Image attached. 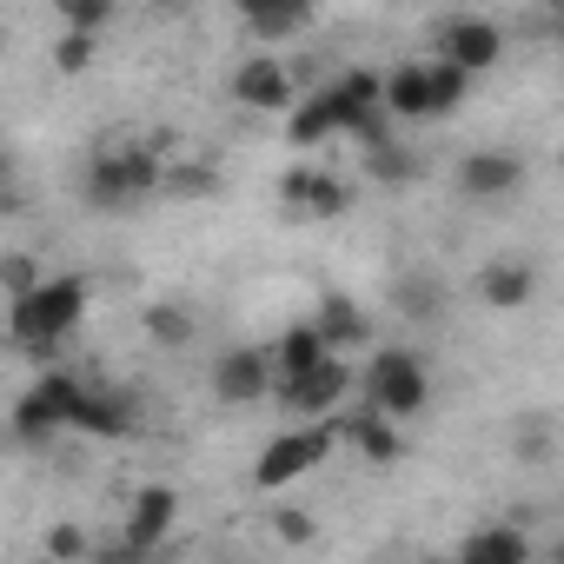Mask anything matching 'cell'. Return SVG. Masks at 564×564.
<instances>
[{
	"instance_id": "obj_1",
	"label": "cell",
	"mask_w": 564,
	"mask_h": 564,
	"mask_svg": "<svg viewBox=\"0 0 564 564\" xmlns=\"http://www.w3.org/2000/svg\"><path fill=\"white\" fill-rule=\"evenodd\" d=\"M80 313H87V279H41L34 293H21L14 300V313H8V333H14V346L21 352H54L74 326H80Z\"/></svg>"
},
{
	"instance_id": "obj_2",
	"label": "cell",
	"mask_w": 564,
	"mask_h": 564,
	"mask_svg": "<svg viewBox=\"0 0 564 564\" xmlns=\"http://www.w3.org/2000/svg\"><path fill=\"white\" fill-rule=\"evenodd\" d=\"M465 94H471V74L445 54L438 61H405V67L386 74V107L399 120H445V113L465 107Z\"/></svg>"
},
{
	"instance_id": "obj_3",
	"label": "cell",
	"mask_w": 564,
	"mask_h": 564,
	"mask_svg": "<svg viewBox=\"0 0 564 564\" xmlns=\"http://www.w3.org/2000/svg\"><path fill=\"white\" fill-rule=\"evenodd\" d=\"M153 193H166V160H160L153 140L147 147H107V153H94V166H87V206L120 213V206L153 199Z\"/></svg>"
},
{
	"instance_id": "obj_4",
	"label": "cell",
	"mask_w": 564,
	"mask_h": 564,
	"mask_svg": "<svg viewBox=\"0 0 564 564\" xmlns=\"http://www.w3.org/2000/svg\"><path fill=\"white\" fill-rule=\"evenodd\" d=\"M359 386H366V405L386 412V419H419V412L432 405V372H425L405 346L372 352V366H366Z\"/></svg>"
},
{
	"instance_id": "obj_5",
	"label": "cell",
	"mask_w": 564,
	"mask_h": 564,
	"mask_svg": "<svg viewBox=\"0 0 564 564\" xmlns=\"http://www.w3.org/2000/svg\"><path fill=\"white\" fill-rule=\"evenodd\" d=\"M80 379H67V372H41L28 392H21V405H14V438H28V445H41L47 432H61V425H74V412H80Z\"/></svg>"
},
{
	"instance_id": "obj_6",
	"label": "cell",
	"mask_w": 564,
	"mask_h": 564,
	"mask_svg": "<svg viewBox=\"0 0 564 564\" xmlns=\"http://www.w3.org/2000/svg\"><path fill=\"white\" fill-rule=\"evenodd\" d=\"M339 445V432L333 425H306V432H279L265 452H259V465H252V485L259 491H279V485H293V478H306L326 452Z\"/></svg>"
},
{
	"instance_id": "obj_7",
	"label": "cell",
	"mask_w": 564,
	"mask_h": 564,
	"mask_svg": "<svg viewBox=\"0 0 564 564\" xmlns=\"http://www.w3.org/2000/svg\"><path fill=\"white\" fill-rule=\"evenodd\" d=\"M265 392H279L272 346H232L213 359V399L219 405H265Z\"/></svg>"
},
{
	"instance_id": "obj_8",
	"label": "cell",
	"mask_w": 564,
	"mask_h": 564,
	"mask_svg": "<svg viewBox=\"0 0 564 564\" xmlns=\"http://www.w3.org/2000/svg\"><path fill=\"white\" fill-rule=\"evenodd\" d=\"M173 518H180V491H173V485H140L133 505H127V538L107 544L100 557H113V564H127V557H153L160 538L173 531Z\"/></svg>"
},
{
	"instance_id": "obj_9",
	"label": "cell",
	"mask_w": 564,
	"mask_h": 564,
	"mask_svg": "<svg viewBox=\"0 0 564 564\" xmlns=\"http://www.w3.org/2000/svg\"><path fill=\"white\" fill-rule=\"evenodd\" d=\"M346 386H352L346 359H339V352H326L319 366H306V372H286V379H279V405H293V412H306V419H326V412L346 399Z\"/></svg>"
},
{
	"instance_id": "obj_10",
	"label": "cell",
	"mask_w": 564,
	"mask_h": 564,
	"mask_svg": "<svg viewBox=\"0 0 564 564\" xmlns=\"http://www.w3.org/2000/svg\"><path fill=\"white\" fill-rule=\"evenodd\" d=\"M524 186V160L518 153H498V147H478L458 160V199L471 206H491V199H511Z\"/></svg>"
},
{
	"instance_id": "obj_11",
	"label": "cell",
	"mask_w": 564,
	"mask_h": 564,
	"mask_svg": "<svg viewBox=\"0 0 564 564\" xmlns=\"http://www.w3.org/2000/svg\"><path fill=\"white\" fill-rule=\"evenodd\" d=\"M438 54H445V61H458V67L478 80V74H491V67H498L505 34H498V21H485V14H458V21H445V28H438Z\"/></svg>"
},
{
	"instance_id": "obj_12",
	"label": "cell",
	"mask_w": 564,
	"mask_h": 564,
	"mask_svg": "<svg viewBox=\"0 0 564 564\" xmlns=\"http://www.w3.org/2000/svg\"><path fill=\"white\" fill-rule=\"evenodd\" d=\"M232 100L252 107V113H279V107H293V74L272 54H252V61L232 67Z\"/></svg>"
},
{
	"instance_id": "obj_13",
	"label": "cell",
	"mask_w": 564,
	"mask_h": 564,
	"mask_svg": "<svg viewBox=\"0 0 564 564\" xmlns=\"http://www.w3.org/2000/svg\"><path fill=\"white\" fill-rule=\"evenodd\" d=\"M478 300H485L491 313H524V306L538 300V265H524V259H491V265H478Z\"/></svg>"
},
{
	"instance_id": "obj_14",
	"label": "cell",
	"mask_w": 564,
	"mask_h": 564,
	"mask_svg": "<svg viewBox=\"0 0 564 564\" xmlns=\"http://www.w3.org/2000/svg\"><path fill=\"white\" fill-rule=\"evenodd\" d=\"M279 193H286V206H300V213H319V219H333V213H346V206H352L346 180H333V173H313V166H293L286 180H279Z\"/></svg>"
},
{
	"instance_id": "obj_15",
	"label": "cell",
	"mask_w": 564,
	"mask_h": 564,
	"mask_svg": "<svg viewBox=\"0 0 564 564\" xmlns=\"http://www.w3.org/2000/svg\"><path fill=\"white\" fill-rule=\"evenodd\" d=\"M232 8L259 41H293L313 21V0H232Z\"/></svg>"
},
{
	"instance_id": "obj_16",
	"label": "cell",
	"mask_w": 564,
	"mask_h": 564,
	"mask_svg": "<svg viewBox=\"0 0 564 564\" xmlns=\"http://www.w3.org/2000/svg\"><path fill=\"white\" fill-rule=\"evenodd\" d=\"M74 432H87V438H127V432H133V399H127L120 386H113V392H80Z\"/></svg>"
},
{
	"instance_id": "obj_17",
	"label": "cell",
	"mask_w": 564,
	"mask_h": 564,
	"mask_svg": "<svg viewBox=\"0 0 564 564\" xmlns=\"http://www.w3.org/2000/svg\"><path fill=\"white\" fill-rule=\"evenodd\" d=\"M458 557L465 564H524L531 557V538L518 524H478V531L458 538Z\"/></svg>"
},
{
	"instance_id": "obj_18",
	"label": "cell",
	"mask_w": 564,
	"mask_h": 564,
	"mask_svg": "<svg viewBox=\"0 0 564 564\" xmlns=\"http://www.w3.org/2000/svg\"><path fill=\"white\" fill-rule=\"evenodd\" d=\"M313 326H319V339H326L333 352H352V346H366V339H372L366 313H359L346 293H326V300H319V313H313Z\"/></svg>"
},
{
	"instance_id": "obj_19",
	"label": "cell",
	"mask_w": 564,
	"mask_h": 564,
	"mask_svg": "<svg viewBox=\"0 0 564 564\" xmlns=\"http://www.w3.org/2000/svg\"><path fill=\"white\" fill-rule=\"evenodd\" d=\"M392 425H399V419H386V412H372V405H366V412H359V419H352V445H359V452H366V458H372V465H392V458H399V452H405V445H399V432H392Z\"/></svg>"
},
{
	"instance_id": "obj_20",
	"label": "cell",
	"mask_w": 564,
	"mask_h": 564,
	"mask_svg": "<svg viewBox=\"0 0 564 564\" xmlns=\"http://www.w3.org/2000/svg\"><path fill=\"white\" fill-rule=\"evenodd\" d=\"M326 352H333V346L319 339V326H313V319H306V326H293L286 339L272 346V359H279V379H286V372H306V366H319Z\"/></svg>"
},
{
	"instance_id": "obj_21",
	"label": "cell",
	"mask_w": 564,
	"mask_h": 564,
	"mask_svg": "<svg viewBox=\"0 0 564 564\" xmlns=\"http://www.w3.org/2000/svg\"><path fill=\"white\" fill-rule=\"evenodd\" d=\"M333 133H339V107H333V94L306 100V107L293 113V127H286V140H293V147H319V140H333Z\"/></svg>"
},
{
	"instance_id": "obj_22",
	"label": "cell",
	"mask_w": 564,
	"mask_h": 564,
	"mask_svg": "<svg viewBox=\"0 0 564 564\" xmlns=\"http://www.w3.org/2000/svg\"><path fill=\"white\" fill-rule=\"evenodd\" d=\"M366 166H372V180H379V186H405V180H419V160H412L399 140L366 147Z\"/></svg>"
},
{
	"instance_id": "obj_23",
	"label": "cell",
	"mask_w": 564,
	"mask_h": 564,
	"mask_svg": "<svg viewBox=\"0 0 564 564\" xmlns=\"http://www.w3.org/2000/svg\"><path fill=\"white\" fill-rule=\"evenodd\" d=\"M140 326H147V333H153L160 346H173V352H180V346L193 339V313H186L180 300H160V306H147V319H140Z\"/></svg>"
},
{
	"instance_id": "obj_24",
	"label": "cell",
	"mask_w": 564,
	"mask_h": 564,
	"mask_svg": "<svg viewBox=\"0 0 564 564\" xmlns=\"http://www.w3.org/2000/svg\"><path fill=\"white\" fill-rule=\"evenodd\" d=\"M54 14L80 34H107L113 28V0H54Z\"/></svg>"
},
{
	"instance_id": "obj_25",
	"label": "cell",
	"mask_w": 564,
	"mask_h": 564,
	"mask_svg": "<svg viewBox=\"0 0 564 564\" xmlns=\"http://www.w3.org/2000/svg\"><path fill=\"white\" fill-rule=\"evenodd\" d=\"M94 41H100V34H80V28H67V34H61V47H54V67H61V74H80V67L94 61Z\"/></svg>"
},
{
	"instance_id": "obj_26",
	"label": "cell",
	"mask_w": 564,
	"mask_h": 564,
	"mask_svg": "<svg viewBox=\"0 0 564 564\" xmlns=\"http://www.w3.org/2000/svg\"><path fill=\"white\" fill-rule=\"evenodd\" d=\"M399 313H438V286H432V279H399Z\"/></svg>"
},
{
	"instance_id": "obj_27",
	"label": "cell",
	"mask_w": 564,
	"mask_h": 564,
	"mask_svg": "<svg viewBox=\"0 0 564 564\" xmlns=\"http://www.w3.org/2000/svg\"><path fill=\"white\" fill-rule=\"evenodd\" d=\"M47 557H61V564H74V557H87V538H80L74 524H61V531H47Z\"/></svg>"
},
{
	"instance_id": "obj_28",
	"label": "cell",
	"mask_w": 564,
	"mask_h": 564,
	"mask_svg": "<svg viewBox=\"0 0 564 564\" xmlns=\"http://www.w3.org/2000/svg\"><path fill=\"white\" fill-rule=\"evenodd\" d=\"M279 538H286V544H313V538H319V524H313V518H300V511H279Z\"/></svg>"
},
{
	"instance_id": "obj_29",
	"label": "cell",
	"mask_w": 564,
	"mask_h": 564,
	"mask_svg": "<svg viewBox=\"0 0 564 564\" xmlns=\"http://www.w3.org/2000/svg\"><path fill=\"white\" fill-rule=\"evenodd\" d=\"M41 279H34V265L28 259H8V300H21V293H34Z\"/></svg>"
},
{
	"instance_id": "obj_30",
	"label": "cell",
	"mask_w": 564,
	"mask_h": 564,
	"mask_svg": "<svg viewBox=\"0 0 564 564\" xmlns=\"http://www.w3.org/2000/svg\"><path fill=\"white\" fill-rule=\"evenodd\" d=\"M551 557H557V564H564V538H551Z\"/></svg>"
},
{
	"instance_id": "obj_31",
	"label": "cell",
	"mask_w": 564,
	"mask_h": 564,
	"mask_svg": "<svg viewBox=\"0 0 564 564\" xmlns=\"http://www.w3.org/2000/svg\"><path fill=\"white\" fill-rule=\"evenodd\" d=\"M544 8H551V14H564V0H544Z\"/></svg>"
}]
</instances>
